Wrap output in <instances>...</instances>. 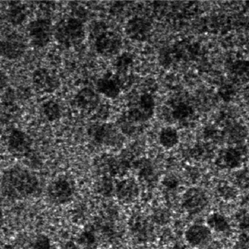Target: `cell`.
I'll return each mask as SVG.
<instances>
[{
  "instance_id": "6da1fadb",
  "label": "cell",
  "mask_w": 249,
  "mask_h": 249,
  "mask_svg": "<svg viewBox=\"0 0 249 249\" xmlns=\"http://www.w3.org/2000/svg\"><path fill=\"white\" fill-rule=\"evenodd\" d=\"M37 177L21 167L6 170L1 179V190L6 197L15 200L28 199L39 193Z\"/></svg>"
},
{
  "instance_id": "7a4b0ae2",
  "label": "cell",
  "mask_w": 249,
  "mask_h": 249,
  "mask_svg": "<svg viewBox=\"0 0 249 249\" xmlns=\"http://www.w3.org/2000/svg\"><path fill=\"white\" fill-rule=\"evenodd\" d=\"M53 36L58 44L66 47H74L82 43L86 36L85 27L81 20L66 18L53 29Z\"/></svg>"
},
{
  "instance_id": "3957f363",
  "label": "cell",
  "mask_w": 249,
  "mask_h": 249,
  "mask_svg": "<svg viewBox=\"0 0 249 249\" xmlns=\"http://www.w3.org/2000/svg\"><path fill=\"white\" fill-rule=\"evenodd\" d=\"M76 185L71 178L67 175L57 177L49 184L47 195L49 201L55 205H64L74 197Z\"/></svg>"
},
{
  "instance_id": "277c9868",
  "label": "cell",
  "mask_w": 249,
  "mask_h": 249,
  "mask_svg": "<svg viewBox=\"0 0 249 249\" xmlns=\"http://www.w3.org/2000/svg\"><path fill=\"white\" fill-rule=\"evenodd\" d=\"M92 137L97 143L106 147H121L124 141V133L118 126L111 124L97 125L92 130Z\"/></svg>"
},
{
  "instance_id": "5b68a950",
  "label": "cell",
  "mask_w": 249,
  "mask_h": 249,
  "mask_svg": "<svg viewBox=\"0 0 249 249\" xmlns=\"http://www.w3.org/2000/svg\"><path fill=\"white\" fill-rule=\"evenodd\" d=\"M122 38L116 32L103 31L95 39V48L101 56H113L118 54L122 48Z\"/></svg>"
},
{
  "instance_id": "8992f818",
  "label": "cell",
  "mask_w": 249,
  "mask_h": 249,
  "mask_svg": "<svg viewBox=\"0 0 249 249\" xmlns=\"http://www.w3.org/2000/svg\"><path fill=\"white\" fill-rule=\"evenodd\" d=\"M28 32L34 46L44 47L50 42L53 36V27L50 20L38 19L29 24Z\"/></svg>"
},
{
  "instance_id": "52a82bcc",
  "label": "cell",
  "mask_w": 249,
  "mask_h": 249,
  "mask_svg": "<svg viewBox=\"0 0 249 249\" xmlns=\"http://www.w3.org/2000/svg\"><path fill=\"white\" fill-rule=\"evenodd\" d=\"M208 196L205 192L198 187H192L184 192L182 196L183 208L192 214L199 213L207 207Z\"/></svg>"
},
{
  "instance_id": "ba28073f",
  "label": "cell",
  "mask_w": 249,
  "mask_h": 249,
  "mask_svg": "<svg viewBox=\"0 0 249 249\" xmlns=\"http://www.w3.org/2000/svg\"><path fill=\"white\" fill-rule=\"evenodd\" d=\"M32 80L36 90L42 93H53L60 86L57 76L48 69H39L35 71Z\"/></svg>"
},
{
  "instance_id": "9c48e42d",
  "label": "cell",
  "mask_w": 249,
  "mask_h": 249,
  "mask_svg": "<svg viewBox=\"0 0 249 249\" xmlns=\"http://www.w3.org/2000/svg\"><path fill=\"white\" fill-rule=\"evenodd\" d=\"M124 82L118 74L109 73L100 78L97 82V90L101 94L110 99H115L119 96Z\"/></svg>"
},
{
  "instance_id": "30bf717a",
  "label": "cell",
  "mask_w": 249,
  "mask_h": 249,
  "mask_svg": "<svg viewBox=\"0 0 249 249\" xmlns=\"http://www.w3.org/2000/svg\"><path fill=\"white\" fill-rule=\"evenodd\" d=\"M151 24L144 18L135 17L127 21L125 25L126 35L131 39L144 41L150 36Z\"/></svg>"
},
{
  "instance_id": "8fae6325",
  "label": "cell",
  "mask_w": 249,
  "mask_h": 249,
  "mask_svg": "<svg viewBox=\"0 0 249 249\" xmlns=\"http://www.w3.org/2000/svg\"><path fill=\"white\" fill-rule=\"evenodd\" d=\"M9 150L16 156H24L30 152L32 140L27 133L20 130H13L7 140Z\"/></svg>"
},
{
  "instance_id": "7c38bea8",
  "label": "cell",
  "mask_w": 249,
  "mask_h": 249,
  "mask_svg": "<svg viewBox=\"0 0 249 249\" xmlns=\"http://www.w3.org/2000/svg\"><path fill=\"white\" fill-rule=\"evenodd\" d=\"M114 190L118 200L124 204H130L136 200L140 194L138 183L133 178H125L119 181Z\"/></svg>"
},
{
  "instance_id": "4fadbf2b",
  "label": "cell",
  "mask_w": 249,
  "mask_h": 249,
  "mask_svg": "<svg viewBox=\"0 0 249 249\" xmlns=\"http://www.w3.org/2000/svg\"><path fill=\"white\" fill-rule=\"evenodd\" d=\"M184 237L192 247H202L211 241L212 231L207 226L194 224L186 231Z\"/></svg>"
},
{
  "instance_id": "5bb4252c",
  "label": "cell",
  "mask_w": 249,
  "mask_h": 249,
  "mask_svg": "<svg viewBox=\"0 0 249 249\" xmlns=\"http://www.w3.org/2000/svg\"><path fill=\"white\" fill-rule=\"evenodd\" d=\"M27 49L25 41L20 35H13L2 41L1 56L9 59H16L22 56Z\"/></svg>"
},
{
  "instance_id": "9a60e30c",
  "label": "cell",
  "mask_w": 249,
  "mask_h": 249,
  "mask_svg": "<svg viewBox=\"0 0 249 249\" xmlns=\"http://www.w3.org/2000/svg\"><path fill=\"white\" fill-rule=\"evenodd\" d=\"M243 162V155L239 150L233 147H229L221 150L218 155L216 163L221 168H238Z\"/></svg>"
},
{
  "instance_id": "2e32d148",
  "label": "cell",
  "mask_w": 249,
  "mask_h": 249,
  "mask_svg": "<svg viewBox=\"0 0 249 249\" xmlns=\"http://www.w3.org/2000/svg\"><path fill=\"white\" fill-rule=\"evenodd\" d=\"M74 101L78 108L90 112L96 108L99 104L100 98L94 90L85 88L77 93Z\"/></svg>"
},
{
  "instance_id": "e0dca14e",
  "label": "cell",
  "mask_w": 249,
  "mask_h": 249,
  "mask_svg": "<svg viewBox=\"0 0 249 249\" xmlns=\"http://www.w3.org/2000/svg\"><path fill=\"white\" fill-rule=\"evenodd\" d=\"M179 141V133L173 127H163L160 132V144L165 149H172L178 144Z\"/></svg>"
},
{
  "instance_id": "ac0fdd59",
  "label": "cell",
  "mask_w": 249,
  "mask_h": 249,
  "mask_svg": "<svg viewBox=\"0 0 249 249\" xmlns=\"http://www.w3.org/2000/svg\"><path fill=\"white\" fill-rule=\"evenodd\" d=\"M207 227L218 233H226L230 230V224L224 215L219 213H212L207 219Z\"/></svg>"
},
{
  "instance_id": "d6986e66",
  "label": "cell",
  "mask_w": 249,
  "mask_h": 249,
  "mask_svg": "<svg viewBox=\"0 0 249 249\" xmlns=\"http://www.w3.org/2000/svg\"><path fill=\"white\" fill-rule=\"evenodd\" d=\"M78 244L84 249H95L98 246V238L91 230H84L78 238Z\"/></svg>"
},
{
  "instance_id": "ffe728a7",
  "label": "cell",
  "mask_w": 249,
  "mask_h": 249,
  "mask_svg": "<svg viewBox=\"0 0 249 249\" xmlns=\"http://www.w3.org/2000/svg\"><path fill=\"white\" fill-rule=\"evenodd\" d=\"M193 113L194 110L191 106L182 103L174 107L172 115L176 121H183L190 118Z\"/></svg>"
},
{
  "instance_id": "44dd1931",
  "label": "cell",
  "mask_w": 249,
  "mask_h": 249,
  "mask_svg": "<svg viewBox=\"0 0 249 249\" xmlns=\"http://www.w3.org/2000/svg\"><path fill=\"white\" fill-rule=\"evenodd\" d=\"M43 112L49 121H56L61 118V107L53 101L46 103L43 106Z\"/></svg>"
},
{
  "instance_id": "7402d4cb",
  "label": "cell",
  "mask_w": 249,
  "mask_h": 249,
  "mask_svg": "<svg viewBox=\"0 0 249 249\" xmlns=\"http://www.w3.org/2000/svg\"><path fill=\"white\" fill-rule=\"evenodd\" d=\"M31 249H54V248L48 236L45 235H40L32 242Z\"/></svg>"
},
{
  "instance_id": "603a6c76",
  "label": "cell",
  "mask_w": 249,
  "mask_h": 249,
  "mask_svg": "<svg viewBox=\"0 0 249 249\" xmlns=\"http://www.w3.org/2000/svg\"><path fill=\"white\" fill-rule=\"evenodd\" d=\"M132 58L130 55L124 54L122 55L118 61H117V69L119 71L122 72V73H125V71L127 70L129 67L131 65Z\"/></svg>"
},
{
  "instance_id": "cb8c5ba5",
  "label": "cell",
  "mask_w": 249,
  "mask_h": 249,
  "mask_svg": "<svg viewBox=\"0 0 249 249\" xmlns=\"http://www.w3.org/2000/svg\"><path fill=\"white\" fill-rule=\"evenodd\" d=\"M99 191L103 195H107L113 191V184L110 182L109 178H104L100 183Z\"/></svg>"
},
{
  "instance_id": "d4e9b609",
  "label": "cell",
  "mask_w": 249,
  "mask_h": 249,
  "mask_svg": "<svg viewBox=\"0 0 249 249\" xmlns=\"http://www.w3.org/2000/svg\"><path fill=\"white\" fill-rule=\"evenodd\" d=\"M7 84V77L4 72L0 71V92L5 89Z\"/></svg>"
},
{
  "instance_id": "484cf974",
  "label": "cell",
  "mask_w": 249,
  "mask_h": 249,
  "mask_svg": "<svg viewBox=\"0 0 249 249\" xmlns=\"http://www.w3.org/2000/svg\"><path fill=\"white\" fill-rule=\"evenodd\" d=\"M61 249H80V248L75 243L69 241L66 243Z\"/></svg>"
},
{
  "instance_id": "4316f807",
  "label": "cell",
  "mask_w": 249,
  "mask_h": 249,
  "mask_svg": "<svg viewBox=\"0 0 249 249\" xmlns=\"http://www.w3.org/2000/svg\"><path fill=\"white\" fill-rule=\"evenodd\" d=\"M3 249H17L15 247H12V246H7V247H4Z\"/></svg>"
},
{
  "instance_id": "83f0119b",
  "label": "cell",
  "mask_w": 249,
  "mask_h": 249,
  "mask_svg": "<svg viewBox=\"0 0 249 249\" xmlns=\"http://www.w3.org/2000/svg\"><path fill=\"white\" fill-rule=\"evenodd\" d=\"M1 45H2V41L0 40V56H1Z\"/></svg>"
},
{
  "instance_id": "f1b7e54d",
  "label": "cell",
  "mask_w": 249,
  "mask_h": 249,
  "mask_svg": "<svg viewBox=\"0 0 249 249\" xmlns=\"http://www.w3.org/2000/svg\"><path fill=\"white\" fill-rule=\"evenodd\" d=\"M173 249H184L182 248V247H179V246H177V247H175V248Z\"/></svg>"
},
{
  "instance_id": "f546056e",
  "label": "cell",
  "mask_w": 249,
  "mask_h": 249,
  "mask_svg": "<svg viewBox=\"0 0 249 249\" xmlns=\"http://www.w3.org/2000/svg\"><path fill=\"white\" fill-rule=\"evenodd\" d=\"M118 249V248H113V249Z\"/></svg>"
}]
</instances>
